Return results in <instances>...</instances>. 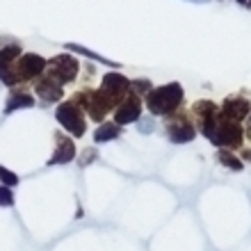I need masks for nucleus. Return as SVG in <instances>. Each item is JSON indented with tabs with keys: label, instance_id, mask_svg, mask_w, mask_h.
<instances>
[{
	"label": "nucleus",
	"instance_id": "1",
	"mask_svg": "<svg viewBox=\"0 0 251 251\" xmlns=\"http://www.w3.org/2000/svg\"><path fill=\"white\" fill-rule=\"evenodd\" d=\"M183 85L180 82H169V85L153 87L151 92L144 96V103L153 117H169L183 105Z\"/></svg>",
	"mask_w": 251,
	"mask_h": 251
},
{
	"label": "nucleus",
	"instance_id": "2",
	"mask_svg": "<svg viewBox=\"0 0 251 251\" xmlns=\"http://www.w3.org/2000/svg\"><path fill=\"white\" fill-rule=\"evenodd\" d=\"M192 117L197 119V132H201L208 142H215V135H217L219 121H222V112H219V105L212 103V100H197L194 107H192Z\"/></svg>",
	"mask_w": 251,
	"mask_h": 251
},
{
	"label": "nucleus",
	"instance_id": "3",
	"mask_svg": "<svg viewBox=\"0 0 251 251\" xmlns=\"http://www.w3.org/2000/svg\"><path fill=\"white\" fill-rule=\"evenodd\" d=\"M165 135L174 144H190L197 137V126L187 112L176 110L174 114L165 117Z\"/></svg>",
	"mask_w": 251,
	"mask_h": 251
},
{
	"label": "nucleus",
	"instance_id": "4",
	"mask_svg": "<svg viewBox=\"0 0 251 251\" xmlns=\"http://www.w3.org/2000/svg\"><path fill=\"white\" fill-rule=\"evenodd\" d=\"M55 119L60 121V126L71 135V137H82V135L87 132L85 112H82L75 103H71V100H64V103L57 105V110H55Z\"/></svg>",
	"mask_w": 251,
	"mask_h": 251
},
{
	"label": "nucleus",
	"instance_id": "5",
	"mask_svg": "<svg viewBox=\"0 0 251 251\" xmlns=\"http://www.w3.org/2000/svg\"><path fill=\"white\" fill-rule=\"evenodd\" d=\"M119 105V100L112 99L105 89H87V99H85V112L89 119L94 121H105V117L112 112L114 107Z\"/></svg>",
	"mask_w": 251,
	"mask_h": 251
},
{
	"label": "nucleus",
	"instance_id": "6",
	"mask_svg": "<svg viewBox=\"0 0 251 251\" xmlns=\"http://www.w3.org/2000/svg\"><path fill=\"white\" fill-rule=\"evenodd\" d=\"M80 71V62L73 57V55H55V57H50L46 64V75L48 78H53L57 85H66V82H73L75 80V75H78Z\"/></svg>",
	"mask_w": 251,
	"mask_h": 251
},
{
	"label": "nucleus",
	"instance_id": "7",
	"mask_svg": "<svg viewBox=\"0 0 251 251\" xmlns=\"http://www.w3.org/2000/svg\"><path fill=\"white\" fill-rule=\"evenodd\" d=\"M245 142V128L238 121H228L226 117H222L217 128V135H215V142L212 144L217 149H228V151H235L240 149Z\"/></svg>",
	"mask_w": 251,
	"mask_h": 251
},
{
	"label": "nucleus",
	"instance_id": "8",
	"mask_svg": "<svg viewBox=\"0 0 251 251\" xmlns=\"http://www.w3.org/2000/svg\"><path fill=\"white\" fill-rule=\"evenodd\" d=\"M48 60L41 57L37 53H23L16 60V78H19V85L27 82V80H37L41 73L46 71Z\"/></svg>",
	"mask_w": 251,
	"mask_h": 251
},
{
	"label": "nucleus",
	"instance_id": "9",
	"mask_svg": "<svg viewBox=\"0 0 251 251\" xmlns=\"http://www.w3.org/2000/svg\"><path fill=\"white\" fill-rule=\"evenodd\" d=\"M142 107H144V99H139L137 94L130 92L114 107V124L121 126V128L128 124H137L142 119Z\"/></svg>",
	"mask_w": 251,
	"mask_h": 251
},
{
	"label": "nucleus",
	"instance_id": "10",
	"mask_svg": "<svg viewBox=\"0 0 251 251\" xmlns=\"http://www.w3.org/2000/svg\"><path fill=\"white\" fill-rule=\"evenodd\" d=\"M219 112H222V117H226L228 121H238V124H242V121L251 114V100L247 99V96H242V94H231V96H226L224 99L222 107H219Z\"/></svg>",
	"mask_w": 251,
	"mask_h": 251
},
{
	"label": "nucleus",
	"instance_id": "11",
	"mask_svg": "<svg viewBox=\"0 0 251 251\" xmlns=\"http://www.w3.org/2000/svg\"><path fill=\"white\" fill-rule=\"evenodd\" d=\"M71 160H75V142L71 135L64 132H55V151L48 160V167L55 165H69Z\"/></svg>",
	"mask_w": 251,
	"mask_h": 251
},
{
	"label": "nucleus",
	"instance_id": "12",
	"mask_svg": "<svg viewBox=\"0 0 251 251\" xmlns=\"http://www.w3.org/2000/svg\"><path fill=\"white\" fill-rule=\"evenodd\" d=\"M100 89H105L112 99H117L121 103V100L130 94V80L126 78V75H121V73H117V71H110V73L103 75Z\"/></svg>",
	"mask_w": 251,
	"mask_h": 251
},
{
	"label": "nucleus",
	"instance_id": "13",
	"mask_svg": "<svg viewBox=\"0 0 251 251\" xmlns=\"http://www.w3.org/2000/svg\"><path fill=\"white\" fill-rule=\"evenodd\" d=\"M34 94L39 96V100L44 103H57L64 96V89L62 85H57L53 78H48L46 73H41L39 78L34 80Z\"/></svg>",
	"mask_w": 251,
	"mask_h": 251
},
{
	"label": "nucleus",
	"instance_id": "14",
	"mask_svg": "<svg viewBox=\"0 0 251 251\" xmlns=\"http://www.w3.org/2000/svg\"><path fill=\"white\" fill-rule=\"evenodd\" d=\"M27 107H34L32 94H27L23 87H21V89H12V94L7 96L5 114H12V112H16V110H27Z\"/></svg>",
	"mask_w": 251,
	"mask_h": 251
},
{
	"label": "nucleus",
	"instance_id": "15",
	"mask_svg": "<svg viewBox=\"0 0 251 251\" xmlns=\"http://www.w3.org/2000/svg\"><path fill=\"white\" fill-rule=\"evenodd\" d=\"M121 137V126H117L114 121H103V124L94 130V142L96 144H105V142H112V139Z\"/></svg>",
	"mask_w": 251,
	"mask_h": 251
},
{
	"label": "nucleus",
	"instance_id": "16",
	"mask_svg": "<svg viewBox=\"0 0 251 251\" xmlns=\"http://www.w3.org/2000/svg\"><path fill=\"white\" fill-rule=\"evenodd\" d=\"M217 162L222 167H226V169H231V172H242V169H245V162L240 160V155H235V153L228 151V149H219Z\"/></svg>",
	"mask_w": 251,
	"mask_h": 251
},
{
	"label": "nucleus",
	"instance_id": "17",
	"mask_svg": "<svg viewBox=\"0 0 251 251\" xmlns=\"http://www.w3.org/2000/svg\"><path fill=\"white\" fill-rule=\"evenodd\" d=\"M21 55H23V50H21L19 44H9V46L0 48V64H2V66L16 64V60H19Z\"/></svg>",
	"mask_w": 251,
	"mask_h": 251
},
{
	"label": "nucleus",
	"instance_id": "18",
	"mask_svg": "<svg viewBox=\"0 0 251 251\" xmlns=\"http://www.w3.org/2000/svg\"><path fill=\"white\" fill-rule=\"evenodd\" d=\"M66 48L69 50H73V53H80V55H85V57H92V60H96V62H103V64H107V66H121V64H117V62H110V60H105V57H100V55H96V53H92V50H87V48H82V46H78V44H66Z\"/></svg>",
	"mask_w": 251,
	"mask_h": 251
},
{
	"label": "nucleus",
	"instance_id": "19",
	"mask_svg": "<svg viewBox=\"0 0 251 251\" xmlns=\"http://www.w3.org/2000/svg\"><path fill=\"white\" fill-rule=\"evenodd\" d=\"M153 89V82L149 78H137V80H130V92L137 94L139 99H144L146 94Z\"/></svg>",
	"mask_w": 251,
	"mask_h": 251
},
{
	"label": "nucleus",
	"instance_id": "20",
	"mask_svg": "<svg viewBox=\"0 0 251 251\" xmlns=\"http://www.w3.org/2000/svg\"><path fill=\"white\" fill-rule=\"evenodd\" d=\"M19 176L12 172V169H7V167L0 165V185H5V187H16L19 185Z\"/></svg>",
	"mask_w": 251,
	"mask_h": 251
},
{
	"label": "nucleus",
	"instance_id": "21",
	"mask_svg": "<svg viewBox=\"0 0 251 251\" xmlns=\"http://www.w3.org/2000/svg\"><path fill=\"white\" fill-rule=\"evenodd\" d=\"M14 201H16V199H14L12 187L0 185V208H12Z\"/></svg>",
	"mask_w": 251,
	"mask_h": 251
},
{
	"label": "nucleus",
	"instance_id": "22",
	"mask_svg": "<svg viewBox=\"0 0 251 251\" xmlns=\"http://www.w3.org/2000/svg\"><path fill=\"white\" fill-rule=\"evenodd\" d=\"M96 158H99V151H96L94 146H87L85 151L80 153L78 165H80V167H87V165H89V162H94V160H96Z\"/></svg>",
	"mask_w": 251,
	"mask_h": 251
},
{
	"label": "nucleus",
	"instance_id": "23",
	"mask_svg": "<svg viewBox=\"0 0 251 251\" xmlns=\"http://www.w3.org/2000/svg\"><path fill=\"white\" fill-rule=\"evenodd\" d=\"M235 2H240L242 7H247V9H251V0H235Z\"/></svg>",
	"mask_w": 251,
	"mask_h": 251
},
{
	"label": "nucleus",
	"instance_id": "24",
	"mask_svg": "<svg viewBox=\"0 0 251 251\" xmlns=\"http://www.w3.org/2000/svg\"><path fill=\"white\" fill-rule=\"evenodd\" d=\"M249 132H251V114H249Z\"/></svg>",
	"mask_w": 251,
	"mask_h": 251
}]
</instances>
